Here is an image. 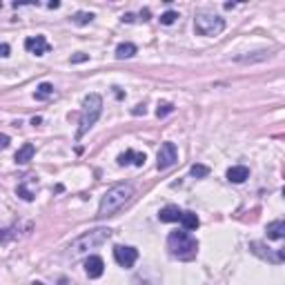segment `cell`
I'll list each match as a JSON object with an SVG mask.
<instances>
[{
    "label": "cell",
    "instance_id": "obj_1",
    "mask_svg": "<svg viewBox=\"0 0 285 285\" xmlns=\"http://www.w3.org/2000/svg\"><path fill=\"white\" fill-rule=\"evenodd\" d=\"M134 196V185L129 183H118L110 187L103 194L101 205H98V219H107V216H114L123 205H127Z\"/></svg>",
    "mask_w": 285,
    "mask_h": 285
},
{
    "label": "cell",
    "instance_id": "obj_2",
    "mask_svg": "<svg viewBox=\"0 0 285 285\" xmlns=\"http://www.w3.org/2000/svg\"><path fill=\"white\" fill-rule=\"evenodd\" d=\"M167 250L172 256L180 258V261H189L199 252V241L189 232L176 230V232H169V236H167Z\"/></svg>",
    "mask_w": 285,
    "mask_h": 285
},
{
    "label": "cell",
    "instance_id": "obj_3",
    "mask_svg": "<svg viewBox=\"0 0 285 285\" xmlns=\"http://www.w3.org/2000/svg\"><path fill=\"white\" fill-rule=\"evenodd\" d=\"M103 114V98L98 94H87L82 98V110H80V127L76 132V141H80L91 127L94 123L101 118Z\"/></svg>",
    "mask_w": 285,
    "mask_h": 285
},
{
    "label": "cell",
    "instance_id": "obj_4",
    "mask_svg": "<svg viewBox=\"0 0 285 285\" xmlns=\"http://www.w3.org/2000/svg\"><path fill=\"white\" fill-rule=\"evenodd\" d=\"M110 236H112L110 227H94V230L85 232V234H80L78 238H74L69 243V254L71 256H78V254L87 252V250H94V247L103 245Z\"/></svg>",
    "mask_w": 285,
    "mask_h": 285
},
{
    "label": "cell",
    "instance_id": "obj_5",
    "mask_svg": "<svg viewBox=\"0 0 285 285\" xmlns=\"http://www.w3.org/2000/svg\"><path fill=\"white\" fill-rule=\"evenodd\" d=\"M194 29L199 36H219L225 29V20L216 14H199L194 18Z\"/></svg>",
    "mask_w": 285,
    "mask_h": 285
},
{
    "label": "cell",
    "instance_id": "obj_6",
    "mask_svg": "<svg viewBox=\"0 0 285 285\" xmlns=\"http://www.w3.org/2000/svg\"><path fill=\"white\" fill-rule=\"evenodd\" d=\"M178 160V149H176L174 143H163L158 149V156H156V167L158 169H169L172 165H176Z\"/></svg>",
    "mask_w": 285,
    "mask_h": 285
},
{
    "label": "cell",
    "instance_id": "obj_7",
    "mask_svg": "<svg viewBox=\"0 0 285 285\" xmlns=\"http://www.w3.org/2000/svg\"><path fill=\"white\" fill-rule=\"evenodd\" d=\"M114 258H116V263L121 267H134V263H136L138 258V250L136 247H129V245H116L114 247Z\"/></svg>",
    "mask_w": 285,
    "mask_h": 285
},
{
    "label": "cell",
    "instance_id": "obj_8",
    "mask_svg": "<svg viewBox=\"0 0 285 285\" xmlns=\"http://www.w3.org/2000/svg\"><path fill=\"white\" fill-rule=\"evenodd\" d=\"M25 49L32 51L34 56H45L51 49V45L47 43V38H45V36H32V38L25 40Z\"/></svg>",
    "mask_w": 285,
    "mask_h": 285
},
{
    "label": "cell",
    "instance_id": "obj_9",
    "mask_svg": "<svg viewBox=\"0 0 285 285\" xmlns=\"http://www.w3.org/2000/svg\"><path fill=\"white\" fill-rule=\"evenodd\" d=\"M250 250H252L254 254H258V256L267 258L269 263H281L283 258H285V252H283V250H278L276 254H272V252H269V247H265L263 243H256V241L250 243Z\"/></svg>",
    "mask_w": 285,
    "mask_h": 285
},
{
    "label": "cell",
    "instance_id": "obj_10",
    "mask_svg": "<svg viewBox=\"0 0 285 285\" xmlns=\"http://www.w3.org/2000/svg\"><path fill=\"white\" fill-rule=\"evenodd\" d=\"M32 185L36 187V185H38V180H36L34 176H25V178L18 183V187H16V194L23 201H27V203H29V201H34V196H36V192L32 189Z\"/></svg>",
    "mask_w": 285,
    "mask_h": 285
},
{
    "label": "cell",
    "instance_id": "obj_11",
    "mask_svg": "<svg viewBox=\"0 0 285 285\" xmlns=\"http://www.w3.org/2000/svg\"><path fill=\"white\" fill-rule=\"evenodd\" d=\"M85 272L89 278H101L103 272H105V263H103L101 256H89L85 261Z\"/></svg>",
    "mask_w": 285,
    "mask_h": 285
},
{
    "label": "cell",
    "instance_id": "obj_12",
    "mask_svg": "<svg viewBox=\"0 0 285 285\" xmlns=\"http://www.w3.org/2000/svg\"><path fill=\"white\" fill-rule=\"evenodd\" d=\"M118 160V165H136V167H143L145 165V160H147V156H145L143 152H134V149H127L125 154H121V156L116 158Z\"/></svg>",
    "mask_w": 285,
    "mask_h": 285
},
{
    "label": "cell",
    "instance_id": "obj_13",
    "mask_svg": "<svg viewBox=\"0 0 285 285\" xmlns=\"http://www.w3.org/2000/svg\"><path fill=\"white\" fill-rule=\"evenodd\" d=\"M250 178V169L245 167V165H234V167L227 169V180L230 183H245V180Z\"/></svg>",
    "mask_w": 285,
    "mask_h": 285
},
{
    "label": "cell",
    "instance_id": "obj_14",
    "mask_svg": "<svg viewBox=\"0 0 285 285\" xmlns=\"http://www.w3.org/2000/svg\"><path fill=\"white\" fill-rule=\"evenodd\" d=\"M180 216H183V210L178 205H165L158 212V219L163 223H176V221H180Z\"/></svg>",
    "mask_w": 285,
    "mask_h": 285
},
{
    "label": "cell",
    "instance_id": "obj_15",
    "mask_svg": "<svg viewBox=\"0 0 285 285\" xmlns=\"http://www.w3.org/2000/svg\"><path fill=\"white\" fill-rule=\"evenodd\" d=\"M265 232H267V238H272V241H281V238L285 236V221L276 219V221L267 223Z\"/></svg>",
    "mask_w": 285,
    "mask_h": 285
},
{
    "label": "cell",
    "instance_id": "obj_16",
    "mask_svg": "<svg viewBox=\"0 0 285 285\" xmlns=\"http://www.w3.org/2000/svg\"><path fill=\"white\" fill-rule=\"evenodd\" d=\"M34 154H36V147H34V143H25L23 147L16 152V163L18 165H25V163H29V160L34 158Z\"/></svg>",
    "mask_w": 285,
    "mask_h": 285
},
{
    "label": "cell",
    "instance_id": "obj_17",
    "mask_svg": "<svg viewBox=\"0 0 285 285\" xmlns=\"http://www.w3.org/2000/svg\"><path fill=\"white\" fill-rule=\"evenodd\" d=\"M136 54H138V49H136V45H134V43H121V45L116 47V58H118V60L134 58Z\"/></svg>",
    "mask_w": 285,
    "mask_h": 285
},
{
    "label": "cell",
    "instance_id": "obj_18",
    "mask_svg": "<svg viewBox=\"0 0 285 285\" xmlns=\"http://www.w3.org/2000/svg\"><path fill=\"white\" fill-rule=\"evenodd\" d=\"M180 223H183L185 232H192V230H196V227L201 225L199 216H196L194 212H183V216H180Z\"/></svg>",
    "mask_w": 285,
    "mask_h": 285
},
{
    "label": "cell",
    "instance_id": "obj_19",
    "mask_svg": "<svg viewBox=\"0 0 285 285\" xmlns=\"http://www.w3.org/2000/svg\"><path fill=\"white\" fill-rule=\"evenodd\" d=\"M34 96H36V101H45V98L54 96V85H51V82H40Z\"/></svg>",
    "mask_w": 285,
    "mask_h": 285
},
{
    "label": "cell",
    "instance_id": "obj_20",
    "mask_svg": "<svg viewBox=\"0 0 285 285\" xmlns=\"http://www.w3.org/2000/svg\"><path fill=\"white\" fill-rule=\"evenodd\" d=\"M189 174L194 176V178H205V176L210 174V167H207V165H201V163H194L189 167Z\"/></svg>",
    "mask_w": 285,
    "mask_h": 285
},
{
    "label": "cell",
    "instance_id": "obj_21",
    "mask_svg": "<svg viewBox=\"0 0 285 285\" xmlns=\"http://www.w3.org/2000/svg\"><path fill=\"white\" fill-rule=\"evenodd\" d=\"M71 20H74L76 25H87V23H91V20H94V14H91V12H78V14H74V16H71Z\"/></svg>",
    "mask_w": 285,
    "mask_h": 285
},
{
    "label": "cell",
    "instance_id": "obj_22",
    "mask_svg": "<svg viewBox=\"0 0 285 285\" xmlns=\"http://www.w3.org/2000/svg\"><path fill=\"white\" fill-rule=\"evenodd\" d=\"M172 112H174L172 103H158V107H156V116L158 118H165L167 114H172Z\"/></svg>",
    "mask_w": 285,
    "mask_h": 285
},
{
    "label": "cell",
    "instance_id": "obj_23",
    "mask_svg": "<svg viewBox=\"0 0 285 285\" xmlns=\"http://www.w3.org/2000/svg\"><path fill=\"white\" fill-rule=\"evenodd\" d=\"M176 18H178V12H172V9H169V12H165L158 20H160V25H174Z\"/></svg>",
    "mask_w": 285,
    "mask_h": 285
},
{
    "label": "cell",
    "instance_id": "obj_24",
    "mask_svg": "<svg viewBox=\"0 0 285 285\" xmlns=\"http://www.w3.org/2000/svg\"><path fill=\"white\" fill-rule=\"evenodd\" d=\"M69 60H71V63H74V65H78V63H85V60H89V56H87V54H82V51H78V54H74Z\"/></svg>",
    "mask_w": 285,
    "mask_h": 285
},
{
    "label": "cell",
    "instance_id": "obj_25",
    "mask_svg": "<svg viewBox=\"0 0 285 285\" xmlns=\"http://www.w3.org/2000/svg\"><path fill=\"white\" fill-rule=\"evenodd\" d=\"M9 51H12V49H9V45L0 43V58H7V56H9Z\"/></svg>",
    "mask_w": 285,
    "mask_h": 285
},
{
    "label": "cell",
    "instance_id": "obj_26",
    "mask_svg": "<svg viewBox=\"0 0 285 285\" xmlns=\"http://www.w3.org/2000/svg\"><path fill=\"white\" fill-rule=\"evenodd\" d=\"M9 147V136L7 134H0V149H7Z\"/></svg>",
    "mask_w": 285,
    "mask_h": 285
},
{
    "label": "cell",
    "instance_id": "obj_27",
    "mask_svg": "<svg viewBox=\"0 0 285 285\" xmlns=\"http://www.w3.org/2000/svg\"><path fill=\"white\" fill-rule=\"evenodd\" d=\"M145 112H147V110H145V105H136V107L132 110L134 116H145Z\"/></svg>",
    "mask_w": 285,
    "mask_h": 285
},
{
    "label": "cell",
    "instance_id": "obj_28",
    "mask_svg": "<svg viewBox=\"0 0 285 285\" xmlns=\"http://www.w3.org/2000/svg\"><path fill=\"white\" fill-rule=\"evenodd\" d=\"M123 23H134V20H136V16H134V14H123Z\"/></svg>",
    "mask_w": 285,
    "mask_h": 285
},
{
    "label": "cell",
    "instance_id": "obj_29",
    "mask_svg": "<svg viewBox=\"0 0 285 285\" xmlns=\"http://www.w3.org/2000/svg\"><path fill=\"white\" fill-rule=\"evenodd\" d=\"M141 20H149V9H143L141 12Z\"/></svg>",
    "mask_w": 285,
    "mask_h": 285
},
{
    "label": "cell",
    "instance_id": "obj_30",
    "mask_svg": "<svg viewBox=\"0 0 285 285\" xmlns=\"http://www.w3.org/2000/svg\"><path fill=\"white\" fill-rule=\"evenodd\" d=\"M40 123H43V118H40V116H34L32 118V125H40Z\"/></svg>",
    "mask_w": 285,
    "mask_h": 285
},
{
    "label": "cell",
    "instance_id": "obj_31",
    "mask_svg": "<svg viewBox=\"0 0 285 285\" xmlns=\"http://www.w3.org/2000/svg\"><path fill=\"white\" fill-rule=\"evenodd\" d=\"M60 7V3L58 0H54V3H49V9H58Z\"/></svg>",
    "mask_w": 285,
    "mask_h": 285
},
{
    "label": "cell",
    "instance_id": "obj_32",
    "mask_svg": "<svg viewBox=\"0 0 285 285\" xmlns=\"http://www.w3.org/2000/svg\"><path fill=\"white\" fill-rule=\"evenodd\" d=\"M0 7H3V3H0Z\"/></svg>",
    "mask_w": 285,
    "mask_h": 285
}]
</instances>
